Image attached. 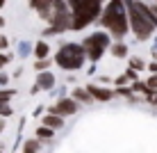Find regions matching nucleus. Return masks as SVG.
<instances>
[{"label": "nucleus", "mask_w": 157, "mask_h": 153, "mask_svg": "<svg viewBox=\"0 0 157 153\" xmlns=\"http://www.w3.org/2000/svg\"><path fill=\"white\" fill-rule=\"evenodd\" d=\"M128 5V14H130V23L132 30L139 39H148L153 34V28H157V16L150 12V7H146L144 2H134V0H125Z\"/></svg>", "instance_id": "f257e3e1"}, {"label": "nucleus", "mask_w": 157, "mask_h": 153, "mask_svg": "<svg viewBox=\"0 0 157 153\" xmlns=\"http://www.w3.org/2000/svg\"><path fill=\"white\" fill-rule=\"evenodd\" d=\"M102 23L105 28L112 32L114 37L121 39L128 30V18H125V9H123V0H112L109 7H107L105 16H102Z\"/></svg>", "instance_id": "f03ea898"}, {"label": "nucleus", "mask_w": 157, "mask_h": 153, "mask_svg": "<svg viewBox=\"0 0 157 153\" xmlns=\"http://www.w3.org/2000/svg\"><path fill=\"white\" fill-rule=\"evenodd\" d=\"M84 48H86V53H89L91 59H98V57L102 55V50L107 48V37H105V34H94V37H89V39L84 41Z\"/></svg>", "instance_id": "7ed1b4c3"}, {"label": "nucleus", "mask_w": 157, "mask_h": 153, "mask_svg": "<svg viewBox=\"0 0 157 153\" xmlns=\"http://www.w3.org/2000/svg\"><path fill=\"white\" fill-rule=\"evenodd\" d=\"M57 62L62 64L64 69H78L80 64H82V55H75L73 50H68L66 46L59 50V55H57Z\"/></svg>", "instance_id": "20e7f679"}, {"label": "nucleus", "mask_w": 157, "mask_h": 153, "mask_svg": "<svg viewBox=\"0 0 157 153\" xmlns=\"http://www.w3.org/2000/svg\"><path fill=\"white\" fill-rule=\"evenodd\" d=\"M32 9H36L43 18H50L52 16V7H55V0H30Z\"/></svg>", "instance_id": "39448f33"}, {"label": "nucleus", "mask_w": 157, "mask_h": 153, "mask_svg": "<svg viewBox=\"0 0 157 153\" xmlns=\"http://www.w3.org/2000/svg\"><path fill=\"white\" fill-rule=\"evenodd\" d=\"M75 110H78V103H75V101H68V98H64V101H59L50 112H55V114H73Z\"/></svg>", "instance_id": "423d86ee"}, {"label": "nucleus", "mask_w": 157, "mask_h": 153, "mask_svg": "<svg viewBox=\"0 0 157 153\" xmlns=\"http://www.w3.org/2000/svg\"><path fill=\"white\" fill-rule=\"evenodd\" d=\"M62 123H64L62 117H59V114H52V112L43 119V126H50V128H62Z\"/></svg>", "instance_id": "0eeeda50"}, {"label": "nucleus", "mask_w": 157, "mask_h": 153, "mask_svg": "<svg viewBox=\"0 0 157 153\" xmlns=\"http://www.w3.org/2000/svg\"><path fill=\"white\" fill-rule=\"evenodd\" d=\"M89 94H91V96H96V98H100V101H107V98L112 96V91H107V89H100V87L91 85V87H89Z\"/></svg>", "instance_id": "6e6552de"}, {"label": "nucleus", "mask_w": 157, "mask_h": 153, "mask_svg": "<svg viewBox=\"0 0 157 153\" xmlns=\"http://www.w3.org/2000/svg\"><path fill=\"white\" fill-rule=\"evenodd\" d=\"M52 130H55V128L46 126V128H39V133H36V135H39L41 139H50V137H52Z\"/></svg>", "instance_id": "1a4fd4ad"}, {"label": "nucleus", "mask_w": 157, "mask_h": 153, "mask_svg": "<svg viewBox=\"0 0 157 153\" xmlns=\"http://www.w3.org/2000/svg\"><path fill=\"white\" fill-rule=\"evenodd\" d=\"M34 53H36V57H46L48 55V46H46V43H36V48H34Z\"/></svg>", "instance_id": "9d476101"}, {"label": "nucleus", "mask_w": 157, "mask_h": 153, "mask_svg": "<svg viewBox=\"0 0 157 153\" xmlns=\"http://www.w3.org/2000/svg\"><path fill=\"white\" fill-rule=\"evenodd\" d=\"M75 98H78V101H84V103H91L89 91H84V89H78V91H75Z\"/></svg>", "instance_id": "9b49d317"}, {"label": "nucleus", "mask_w": 157, "mask_h": 153, "mask_svg": "<svg viewBox=\"0 0 157 153\" xmlns=\"http://www.w3.org/2000/svg\"><path fill=\"white\" fill-rule=\"evenodd\" d=\"M55 80H52V75H48V73H43L41 78H39V87H46V85H52Z\"/></svg>", "instance_id": "f8f14e48"}, {"label": "nucleus", "mask_w": 157, "mask_h": 153, "mask_svg": "<svg viewBox=\"0 0 157 153\" xmlns=\"http://www.w3.org/2000/svg\"><path fill=\"white\" fill-rule=\"evenodd\" d=\"M112 50H114V55H116V57H123V55H125V50H128V48L123 46V43H118V46H114Z\"/></svg>", "instance_id": "ddd939ff"}, {"label": "nucleus", "mask_w": 157, "mask_h": 153, "mask_svg": "<svg viewBox=\"0 0 157 153\" xmlns=\"http://www.w3.org/2000/svg\"><path fill=\"white\" fill-rule=\"evenodd\" d=\"M12 98V91H0V103H7Z\"/></svg>", "instance_id": "4468645a"}, {"label": "nucleus", "mask_w": 157, "mask_h": 153, "mask_svg": "<svg viewBox=\"0 0 157 153\" xmlns=\"http://www.w3.org/2000/svg\"><path fill=\"white\" fill-rule=\"evenodd\" d=\"M36 149H39V144H36L34 139H32L30 144H25V151H36Z\"/></svg>", "instance_id": "2eb2a0df"}, {"label": "nucleus", "mask_w": 157, "mask_h": 153, "mask_svg": "<svg viewBox=\"0 0 157 153\" xmlns=\"http://www.w3.org/2000/svg\"><path fill=\"white\" fill-rule=\"evenodd\" d=\"M144 64H141V59H132V69H141Z\"/></svg>", "instance_id": "dca6fc26"}, {"label": "nucleus", "mask_w": 157, "mask_h": 153, "mask_svg": "<svg viewBox=\"0 0 157 153\" xmlns=\"http://www.w3.org/2000/svg\"><path fill=\"white\" fill-rule=\"evenodd\" d=\"M148 87H153V89H157V78H153V80H150V83H148Z\"/></svg>", "instance_id": "f3484780"}, {"label": "nucleus", "mask_w": 157, "mask_h": 153, "mask_svg": "<svg viewBox=\"0 0 157 153\" xmlns=\"http://www.w3.org/2000/svg\"><path fill=\"white\" fill-rule=\"evenodd\" d=\"M150 12H153V14L157 16V2H153V5H150Z\"/></svg>", "instance_id": "a211bd4d"}, {"label": "nucleus", "mask_w": 157, "mask_h": 153, "mask_svg": "<svg viewBox=\"0 0 157 153\" xmlns=\"http://www.w3.org/2000/svg\"><path fill=\"white\" fill-rule=\"evenodd\" d=\"M5 128V121H2V119H0V130H2Z\"/></svg>", "instance_id": "6ab92c4d"}, {"label": "nucleus", "mask_w": 157, "mask_h": 153, "mask_svg": "<svg viewBox=\"0 0 157 153\" xmlns=\"http://www.w3.org/2000/svg\"><path fill=\"white\" fill-rule=\"evenodd\" d=\"M2 5H5V0H0V7H2Z\"/></svg>", "instance_id": "aec40b11"}, {"label": "nucleus", "mask_w": 157, "mask_h": 153, "mask_svg": "<svg viewBox=\"0 0 157 153\" xmlns=\"http://www.w3.org/2000/svg\"><path fill=\"white\" fill-rule=\"evenodd\" d=\"M155 2H157V0H155Z\"/></svg>", "instance_id": "412c9836"}]
</instances>
